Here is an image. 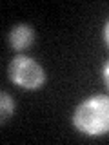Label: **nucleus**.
<instances>
[{
	"mask_svg": "<svg viewBox=\"0 0 109 145\" xmlns=\"http://www.w3.org/2000/svg\"><path fill=\"white\" fill-rule=\"evenodd\" d=\"M36 38V33H35V27L31 24H26V22H20V24H15L9 29L7 33V44L13 51H26L33 45Z\"/></svg>",
	"mask_w": 109,
	"mask_h": 145,
	"instance_id": "7ed1b4c3",
	"label": "nucleus"
},
{
	"mask_svg": "<svg viewBox=\"0 0 109 145\" xmlns=\"http://www.w3.org/2000/svg\"><path fill=\"white\" fill-rule=\"evenodd\" d=\"M13 112H15V102H13V98L6 91H2L0 93V116H2V123H6L13 116Z\"/></svg>",
	"mask_w": 109,
	"mask_h": 145,
	"instance_id": "20e7f679",
	"label": "nucleus"
},
{
	"mask_svg": "<svg viewBox=\"0 0 109 145\" xmlns=\"http://www.w3.org/2000/svg\"><path fill=\"white\" fill-rule=\"evenodd\" d=\"M102 80H104V84H106V87L109 89V60L102 65Z\"/></svg>",
	"mask_w": 109,
	"mask_h": 145,
	"instance_id": "39448f33",
	"label": "nucleus"
},
{
	"mask_svg": "<svg viewBox=\"0 0 109 145\" xmlns=\"http://www.w3.org/2000/svg\"><path fill=\"white\" fill-rule=\"evenodd\" d=\"M7 78L13 85L24 89V91H38L44 87L45 71L35 58L26 56V54H16L11 58L7 65Z\"/></svg>",
	"mask_w": 109,
	"mask_h": 145,
	"instance_id": "f03ea898",
	"label": "nucleus"
},
{
	"mask_svg": "<svg viewBox=\"0 0 109 145\" xmlns=\"http://www.w3.org/2000/svg\"><path fill=\"white\" fill-rule=\"evenodd\" d=\"M102 38H104V44H106L107 49H109V20H106V24L102 27Z\"/></svg>",
	"mask_w": 109,
	"mask_h": 145,
	"instance_id": "423d86ee",
	"label": "nucleus"
},
{
	"mask_svg": "<svg viewBox=\"0 0 109 145\" xmlns=\"http://www.w3.org/2000/svg\"><path fill=\"white\" fill-rule=\"evenodd\" d=\"M71 123L80 134L100 138L109 134V94H91L75 107Z\"/></svg>",
	"mask_w": 109,
	"mask_h": 145,
	"instance_id": "f257e3e1",
	"label": "nucleus"
}]
</instances>
